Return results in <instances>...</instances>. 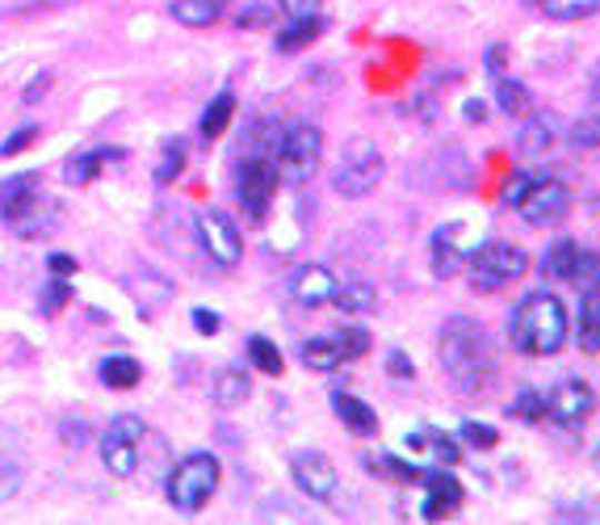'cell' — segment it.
<instances>
[{"label": "cell", "mask_w": 600, "mask_h": 525, "mask_svg": "<svg viewBox=\"0 0 600 525\" xmlns=\"http://www.w3.org/2000/svg\"><path fill=\"white\" fill-rule=\"evenodd\" d=\"M323 26H328V21L319 18V13H311V18H290L282 30H278V38H273V51H278V56H299V51H307V47L323 34Z\"/></svg>", "instance_id": "cell-19"}, {"label": "cell", "mask_w": 600, "mask_h": 525, "mask_svg": "<svg viewBox=\"0 0 600 525\" xmlns=\"http://www.w3.org/2000/svg\"><path fill=\"white\" fill-rule=\"evenodd\" d=\"M299 357H302V366H307V370H316V375H337L340 366L349 361V357H344V349H340L337 337H311V340H302V345H299Z\"/></svg>", "instance_id": "cell-20"}, {"label": "cell", "mask_w": 600, "mask_h": 525, "mask_svg": "<svg viewBox=\"0 0 600 525\" xmlns=\"http://www.w3.org/2000/svg\"><path fill=\"white\" fill-rule=\"evenodd\" d=\"M332 303H337L344 316H370V311L378 307V295H374V286H370V281H340Z\"/></svg>", "instance_id": "cell-26"}, {"label": "cell", "mask_w": 600, "mask_h": 525, "mask_svg": "<svg viewBox=\"0 0 600 525\" xmlns=\"http://www.w3.org/2000/svg\"><path fill=\"white\" fill-rule=\"evenodd\" d=\"M571 286L576 290H600V252H592V248H580V261H576V269H571Z\"/></svg>", "instance_id": "cell-33"}, {"label": "cell", "mask_w": 600, "mask_h": 525, "mask_svg": "<svg viewBox=\"0 0 600 525\" xmlns=\"http://www.w3.org/2000/svg\"><path fill=\"white\" fill-rule=\"evenodd\" d=\"M0 215H4L9 231H13V236H21V240L47 236V231L56 227V219H59L56 202L42 194V186H38L34 172H21V177H13L9 186L0 189Z\"/></svg>", "instance_id": "cell-4"}, {"label": "cell", "mask_w": 600, "mask_h": 525, "mask_svg": "<svg viewBox=\"0 0 600 525\" xmlns=\"http://www.w3.org/2000/svg\"><path fill=\"white\" fill-rule=\"evenodd\" d=\"M47 85H51V76L42 72V76H38V80H34V85H30V89H26V97H21V101H26V106H34L38 97L47 93Z\"/></svg>", "instance_id": "cell-50"}, {"label": "cell", "mask_w": 600, "mask_h": 525, "mask_svg": "<svg viewBox=\"0 0 600 525\" xmlns=\"http://www.w3.org/2000/svg\"><path fill=\"white\" fill-rule=\"evenodd\" d=\"M223 0H172L169 4V13L181 26H189V30H210L214 21L223 18Z\"/></svg>", "instance_id": "cell-22"}, {"label": "cell", "mask_w": 600, "mask_h": 525, "mask_svg": "<svg viewBox=\"0 0 600 525\" xmlns=\"http://www.w3.org/2000/svg\"><path fill=\"white\" fill-rule=\"evenodd\" d=\"M278 4H282L286 18H311V13H319L323 0H278Z\"/></svg>", "instance_id": "cell-46"}, {"label": "cell", "mask_w": 600, "mask_h": 525, "mask_svg": "<svg viewBox=\"0 0 600 525\" xmlns=\"http://www.w3.org/2000/svg\"><path fill=\"white\" fill-rule=\"evenodd\" d=\"M592 463H597V467H600V442H597V446H592Z\"/></svg>", "instance_id": "cell-54"}, {"label": "cell", "mask_w": 600, "mask_h": 525, "mask_svg": "<svg viewBox=\"0 0 600 525\" xmlns=\"http://www.w3.org/2000/svg\"><path fill=\"white\" fill-rule=\"evenodd\" d=\"M550 143H554L550 122H542V118H529L526 127H521V151H526V156H542Z\"/></svg>", "instance_id": "cell-34"}, {"label": "cell", "mask_w": 600, "mask_h": 525, "mask_svg": "<svg viewBox=\"0 0 600 525\" xmlns=\"http://www.w3.org/2000/svg\"><path fill=\"white\" fill-rule=\"evenodd\" d=\"M63 442H68V446H76V450H80V446L89 442V429H84V425H63Z\"/></svg>", "instance_id": "cell-49"}, {"label": "cell", "mask_w": 600, "mask_h": 525, "mask_svg": "<svg viewBox=\"0 0 600 525\" xmlns=\"http://www.w3.org/2000/svg\"><path fill=\"white\" fill-rule=\"evenodd\" d=\"M387 366H391V375H399V378L416 375V366L408 361V354H399V349H391V354H387Z\"/></svg>", "instance_id": "cell-48"}, {"label": "cell", "mask_w": 600, "mask_h": 525, "mask_svg": "<svg viewBox=\"0 0 600 525\" xmlns=\"http://www.w3.org/2000/svg\"><path fill=\"white\" fill-rule=\"evenodd\" d=\"M420 479H424V505H420V513H424L429 522L446 517V513H453V508L467 501V488H462V479L453 475V467L424 470Z\"/></svg>", "instance_id": "cell-13"}, {"label": "cell", "mask_w": 600, "mask_h": 525, "mask_svg": "<svg viewBox=\"0 0 600 525\" xmlns=\"http://www.w3.org/2000/svg\"><path fill=\"white\" fill-rule=\"evenodd\" d=\"M488 68H491V76L504 72V47H500V42H496V47L488 51Z\"/></svg>", "instance_id": "cell-51"}, {"label": "cell", "mask_w": 600, "mask_h": 525, "mask_svg": "<svg viewBox=\"0 0 600 525\" xmlns=\"http://www.w3.org/2000/svg\"><path fill=\"white\" fill-rule=\"evenodd\" d=\"M337 274L328 269V265H299L294 269V278H290V299L307 307V311H316V307H328L332 295H337Z\"/></svg>", "instance_id": "cell-14"}, {"label": "cell", "mask_w": 600, "mask_h": 525, "mask_svg": "<svg viewBox=\"0 0 600 525\" xmlns=\"http://www.w3.org/2000/svg\"><path fill=\"white\" fill-rule=\"evenodd\" d=\"M508 413L521 416V420H529V425H533V420H542V416H546V395H542V392H533V387H526V392L512 395Z\"/></svg>", "instance_id": "cell-35"}, {"label": "cell", "mask_w": 600, "mask_h": 525, "mask_svg": "<svg viewBox=\"0 0 600 525\" xmlns=\"http://www.w3.org/2000/svg\"><path fill=\"white\" fill-rule=\"evenodd\" d=\"M231 118H236V93L231 89H223V93L214 97L207 106V113H202V139H219V135L231 127Z\"/></svg>", "instance_id": "cell-28"}, {"label": "cell", "mask_w": 600, "mask_h": 525, "mask_svg": "<svg viewBox=\"0 0 600 525\" xmlns=\"http://www.w3.org/2000/svg\"><path fill=\"white\" fill-rule=\"evenodd\" d=\"M236 26H240V30H264V26H273V13H269L264 4H248V9L236 13Z\"/></svg>", "instance_id": "cell-42"}, {"label": "cell", "mask_w": 600, "mask_h": 525, "mask_svg": "<svg viewBox=\"0 0 600 525\" xmlns=\"http://www.w3.org/2000/svg\"><path fill=\"white\" fill-rule=\"evenodd\" d=\"M97 375H101V383L113 387V392H131V387H139V378H143V366L127 354H110V357H101Z\"/></svg>", "instance_id": "cell-23"}, {"label": "cell", "mask_w": 600, "mask_h": 525, "mask_svg": "<svg viewBox=\"0 0 600 525\" xmlns=\"http://www.w3.org/2000/svg\"><path fill=\"white\" fill-rule=\"evenodd\" d=\"M576 261H580V245H576V240H559V245L546 252L542 269L550 274V278L571 281V269H576Z\"/></svg>", "instance_id": "cell-31"}, {"label": "cell", "mask_w": 600, "mask_h": 525, "mask_svg": "<svg viewBox=\"0 0 600 525\" xmlns=\"http://www.w3.org/2000/svg\"><path fill=\"white\" fill-rule=\"evenodd\" d=\"M101 463H106V470H110L113 479H131L134 470H139V442L106 433L101 437Z\"/></svg>", "instance_id": "cell-21"}, {"label": "cell", "mask_w": 600, "mask_h": 525, "mask_svg": "<svg viewBox=\"0 0 600 525\" xmlns=\"http://www.w3.org/2000/svg\"><path fill=\"white\" fill-rule=\"evenodd\" d=\"M496 106H500L508 118H526L533 101H529V89L521 85V80H512V76L500 72L496 76Z\"/></svg>", "instance_id": "cell-27"}, {"label": "cell", "mask_w": 600, "mask_h": 525, "mask_svg": "<svg viewBox=\"0 0 600 525\" xmlns=\"http://www.w3.org/2000/svg\"><path fill=\"white\" fill-rule=\"evenodd\" d=\"M571 337V319L559 295L550 290H533L512 307L508 316V340L512 349L526 357H554Z\"/></svg>", "instance_id": "cell-2"}, {"label": "cell", "mask_w": 600, "mask_h": 525, "mask_svg": "<svg viewBox=\"0 0 600 525\" xmlns=\"http://www.w3.org/2000/svg\"><path fill=\"white\" fill-rule=\"evenodd\" d=\"M47 269H51L56 278H72V274H76V257H68V252H51V257H47Z\"/></svg>", "instance_id": "cell-47"}, {"label": "cell", "mask_w": 600, "mask_h": 525, "mask_svg": "<svg viewBox=\"0 0 600 525\" xmlns=\"http://www.w3.org/2000/svg\"><path fill=\"white\" fill-rule=\"evenodd\" d=\"M546 18L554 21H580V18H597L600 0H542Z\"/></svg>", "instance_id": "cell-32"}, {"label": "cell", "mask_w": 600, "mask_h": 525, "mask_svg": "<svg viewBox=\"0 0 600 525\" xmlns=\"http://www.w3.org/2000/svg\"><path fill=\"white\" fill-rule=\"evenodd\" d=\"M441 370L462 395H488L500 378V354L491 345L488 328L470 316H450L437 337Z\"/></svg>", "instance_id": "cell-1"}, {"label": "cell", "mask_w": 600, "mask_h": 525, "mask_svg": "<svg viewBox=\"0 0 600 525\" xmlns=\"http://www.w3.org/2000/svg\"><path fill=\"white\" fill-rule=\"evenodd\" d=\"M462 113H467L470 122H483V118H488V106H483V101H467V106H462Z\"/></svg>", "instance_id": "cell-52"}, {"label": "cell", "mask_w": 600, "mask_h": 525, "mask_svg": "<svg viewBox=\"0 0 600 525\" xmlns=\"http://www.w3.org/2000/svg\"><path fill=\"white\" fill-rule=\"evenodd\" d=\"M248 361H252L261 375H282L286 370L282 349H278L269 337H248Z\"/></svg>", "instance_id": "cell-30"}, {"label": "cell", "mask_w": 600, "mask_h": 525, "mask_svg": "<svg viewBox=\"0 0 600 525\" xmlns=\"http://www.w3.org/2000/svg\"><path fill=\"white\" fill-rule=\"evenodd\" d=\"M181 169H186V139H169L164 143V165L156 169V181L169 186L172 177H181Z\"/></svg>", "instance_id": "cell-37"}, {"label": "cell", "mask_w": 600, "mask_h": 525, "mask_svg": "<svg viewBox=\"0 0 600 525\" xmlns=\"http://www.w3.org/2000/svg\"><path fill=\"white\" fill-rule=\"evenodd\" d=\"M219 479H223V463L207 450H193L186 454L177 467L169 470V505L177 513H198V508L210 505V496L219 492Z\"/></svg>", "instance_id": "cell-6"}, {"label": "cell", "mask_w": 600, "mask_h": 525, "mask_svg": "<svg viewBox=\"0 0 600 525\" xmlns=\"http://www.w3.org/2000/svg\"><path fill=\"white\" fill-rule=\"evenodd\" d=\"M592 408H597V395L583 378H563L554 392L546 395V416L554 425H563V429H580L583 420L592 416Z\"/></svg>", "instance_id": "cell-12"}, {"label": "cell", "mask_w": 600, "mask_h": 525, "mask_svg": "<svg viewBox=\"0 0 600 525\" xmlns=\"http://www.w3.org/2000/svg\"><path fill=\"white\" fill-rule=\"evenodd\" d=\"M408 450H412V454H432V463H441V467H453V463L462 458L458 437L432 429V425H420L416 433H408Z\"/></svg>", "instance_id": "cell-16"}, {"label": "cell", "mask_w": 600, "mask_h": 525, "mask_svg": "<svg viewBox=\"0 0 600 525\" xmlns=\"http://www.w3.org/2000/svg\"><path fill=\"white\" fill-rule=\"evenodd\" d=\"M18 492H21V467L13 458H0V505L13 501Z\"/></svg>", "instance_id": "cell-41"}, {"label": "cell", "mask_w": 600, "mask_h": 525, "mask_svg": "<svg viewBox=\"0 0 600 525\" xmlns=\"http://www.w3.org/2000/svg\"><path fill=\"white\" fill-rule=\"evenodd\" d=\"M278 169H273V160L269 156H248L244 165L236 169V198H240V207L252 224H261L264 215H269V202H273V194H278Z\"/></svg>", "instance_id": "cell-8"}, {"label": "cell", "mask_w": 600, "mask_h": 525, "mask_svg": "<svg viewBox=\"0 0 600 525\" xmlns=\"http://www.w3.org/2000/svg\"><path fill=\"white\" fill-rule=\"evenodd\" d=\"M290 475H294V488H299L307 501H319V505H332V501H337L340 470L323 450H299L290 458Z\"/></svg>", "instance_id": "cell-10"}, {"label": "cell", "mask_w": 600, "mask_h": 525, "mask_svg": "<svg viewBox=\"0 0 600 525\" xmlns=\"http://www.w3.org/2000/svg\"><path fill=\"white\" fill-rule=\"evenodd\" d=\"M571 210V189L559 177H533L526 189V198L517 202V215L529 227H554Z\"/></svg>", "instance_id": "cell-11"}, {"label": "cell", "mask_w": 600, "mask_h": 525, "mask_svg": "<svg viewBox=\"0 0 600 525\" xmlns=\"http://www.w3.org/2000/svg\"><path fill=\"white\" fill-rule=\"evenodd\" d=\"M470 265V286L474 295H500L512 281H521L529 274V252L512 240H488L474 252H467Z\"/></svg>", "instance_id": "cell-5"}, {"label": "cell", "mask_w": 600, "mask_h": 525, "mask_svg": "<svg viewBox=\"0 0 600 525\" xmlns=\"http://www.w3.org/2000/svg\"><path fill=\"white\" fill-rule=\"evenodd\" d=\"M113 437H127V442H143L148 437V425H143V416H134V413H118L110 420V429Z\"/></svg>", "instance_id": "cell-40"}, {"label": "cell", "mask_w": 600, "mask_h": 525, "mask_svg": "<svg viewBox=\"0 0 600 525\" xmlns=\"http://www.w3.org/2000/svg\"><path fill=\"white\" fill-rule=\"evenodd\" d=\"M278 169V181L282 186H307L319 172V160H323V131L316 122H286V127H273L264 135V151Z\"/></svg>", "instance_id": "cell-3"}, {"label": "cell", "mask_w": 600, "mask_h": 525, "mask_svg": "<svg viewBox=\"0 0 600 525\" xmlns=\"http://www.w3.org/2000/svg\"><path fill=\"white\" fill-rule=\"evenodd\" d=\"M332 337L340 340V349H344V357H349V361H357V357L370 354V333H366V328H357V324L340 328V333H332Z\"/></svg>", "instance_id": "cell-39"}, {"label": "cell", "mask_w": 600, "mask_h": 525, "mask_svg": "<svg viewBox=\"0 0 600 525\" xmlns=\"http://www.w3.org/2000/svg\"><path fill=\"white\" fill-rule=\"evenodd\" d=\"M332 413L344 420V429L357 433V437H374L378 433V413L361 399V395L349 392H332Z\"/></svg>", "instance_id": "cell-18"}, {"label": "cell", "mask_w": 600, "mask_h": 525, "mask_svg": "<svg viewBox=\"0 0 600 525\" xmlns=\"http://www.w3.org/2000/svg\"><path fill=\"white\" fill-rule=\"evenodd\" d=\"M361 463H366V470H370V475H378V479H391V484H416V479L424 475L416 463L399 458V454H366Z\"/></svg>", "instance_id": "cell-24"}, {"label": "cell", "mask_w": 600, "mask_h": 525, "mask_svg": "<svg viewBox=\"0 0 600 525\" xmlns=\"http://www.w3.org/2000/svg\"><path fill=\"white\" fill-rule=\"evenodd\" d=\"M38 139V127H21L18 135H9V139H4V143H0V156H4V160H9V156H18V151H26L30 148V143H34Z\"/></svg>", "instance_id": "cell-45"}, {"label": "cell", "mask_w": 600, "mask_h": 525, "mask_svg": "<svg viewBox=\"0 0 600 525\" xmlns=\"http://www.w3.org/2000/svg\"><path fill=\"white\" fill-rule=\"evenodd\" d=\"M583 354H600V290L580 295V328H576Z\"/></svg>", "instance_id": "cell-25"}, {"label": "cell", "mask_w": 600, "mask_h": 525, "mask_svg": "<svg viewBox=\"0 0 600 525\" xmlns=\"http://www.w3.org/2000/svg\"><path fill=\"white\" fill-rule=\"evenodd\" d=\"M592 118L600 122V85H597V93H592Z\"/></svg>", "instance_id": "cell-53"}, {"label": "cell", "mask_w": 600, "mask_h": 525, "mask_svg": "<svg viewBox=\"0 0 600 525\" xmlns=\"http://www.w3.org/2000/svg\"><path fill=\"white\" fill-rule=\"evenodd\" d=\"M198 245L219 269H236L240 257H244V231H240V224L227 210L210 207L198 215Z\"/></svg>", "instance_id": "cell-9"}, {"label": "cell", "mask_w": 600, "mask_h": 525, "mask_svg": "<svg viewBox=\"0 0 600 525\" xmlns=\"http://www.w3.org/2000/svg\"><path fill=\"white\" fill-rule=\"evenodd\" d=\"M68 299H72V281H68V278H51L47 286H42V299H38V307H42V316H56V311Z\"/></svg>", "instance_id": "cell-38"}, {"label": "cell", "mask_w": 600, "mask_h": 525, "mask_svg": "<svg viewBox=\"0 0 600 525\" xmlns=\"http://www.w3.org/2000/svg\"><path fill=\"white\" fill-rule=\"evenodd\" d=\"M189 324H193L202 337H214V333H223V316H219V311H207V307H193Z\"/></svg>", "instance_id": "cell-44"}, {"label": "cell", "mask_w": 600, "mask_h": 525, "mask_svg": "<svg viewBox=\"0 0 600 525\" xmlns=\"http://www.w3.org/2000/svg\"><path fill=\"white\" fill-rule=\"evenodd\" d=\"M210 399H214V408H223V413L244 408L248 399H252V378H248L244 366H223V370H214V378H210Z\"/></svg>", "instance_id": "cell-15"}, {"label": "cell", "mask_w": 600, "mask_h": 525, "mask_svg": "<svg viewBox=\"0 0 600 525\" xmlns=\"http://www.w3.org/2000/svg\"><path fill=\"white\" fill-rule=\"evenodd\" d=\"M529 181H533V177H529V172H512V177H508V181H504V189H500V202H504V207H512V210H517V202H521V198H526Z\"/></svg>", "instance_id": "cell-43"}, {"label": "cell", "mask_w": 600, "mask_h": 525, "mask_svg": "<svg viewBox=\"0 0 600 525\" xmlns=\"http://www.w3.org/2000/svg\"><path fill=\"white\" fill-rule=\"evenodd\" d=\"M382 172H387V156L378 148L374 139H366V135H353L344 151H340L337 160V172H332V186L337 194L344 198H370L382 181Z\"/></svg>", "instance_id": "cell-7"}, {"label": "cell", "mask_w": 600, "mask_h": 525, "mask_svg": "<svg viewBox=\"0 0 600 525\" xmlns=\"http://www.w3.org/2000/svg\"><path fill=\"white\" fill-rule=\"evenodd\" d=\"M458 442H467L470 450H491L500 442V433L491 429V425H483V420H462L458 425Z\"/></svg>", "instance_id": "cell-36"}, {"label": "cell", "mask_w": 600, "mask_h": 525, "mask_svg": "<svg viewBox=\"0 0 600 525\" xmlns=\"http://www.w3.org/2000/svg\"><path fill=\"white\" fill-rule=\"evenodd\" d=\"M110 156H118V151H80V156H72V160L63 165V181H68V186H89Z\"/></svg>", "instance_id": "cell-29"}, {"label": "cell", "mask_w": 600, "mask_h": 525, "mask_svg": "<svg viewBox=\"0 0 600 525\" xmlns=\"http://www.w3.org/2000/svg\"><path fill=\"white\" fill-rule=\"evenodd\" d=\"M462 261H467V252H462V224L441 227L432 236V274L437 278H453L462 269Z\"/></svg>", "instance_id": "cell-17"}]
</instances>
